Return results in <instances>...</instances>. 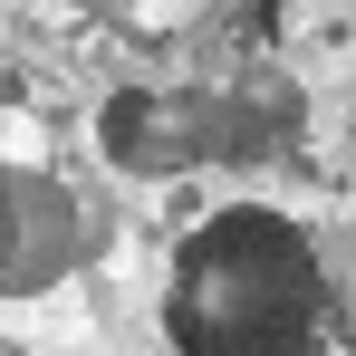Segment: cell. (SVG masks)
Instances as JSON below:
<instances>
[{"label": "cell", "instance_id": "3957f363", "mask_svg": "<svg viewBox=\"0 0 356 356\" xmlns=\"http://www.w3.org/2000/svg\"><path fill=\"white\" fill-rule=\"evenodd\" d=\"M202 125H212L202 87H125L106 106V125H97V145L116 154L125 174H193V164H212Z\"/></svg>", "mask_w": 356, "mask_h": 356}, {"label": "cell", "instance_id": "7a4b0ae2", "mask_svg": "<svg viewBox=\"0 0 356 356\" xmlns=\"http://www.w3.org/2000/svg\"><path fill=\"white\" fill-rule=\"evenodd\" d=\"M97 202L58 174H29V164H10V260H0V298H39L58 289L67 270H87L97 260Z\"/></svg>", "mask_w": 356, "mask_h": 356}, {"label": "cell", "instance_id": "5b68a950", "mask_svg": "<svg viewBox=\"0 0 356 356\" xmlns=\"http://www.w3.org/2000/svg\"><path fill=\"white\" fill-rule=\"evenodd\" d=\"M0 260H10V164H0Z\"/></svg>", "mask_w": 356, "mask_h": 356}, {"label": "cell", "instance_id": "277c9868", "mask_svg": "<svg viewBox=\"0 0 356 356\" xmlns=\"http://www.w3.org/2000/svg\"><path fill=\"white\" fill-rule=\"evenodd\" d=\"M289 125H298V97H289V87H270V77H241V87H222V97H212L202 154H212V164H260V154H270Z\"/></svg>", "mask_w": 356, "mask_h": 356}, {"label": "cell", "instance_id": "6da1fadb", "mask_svg": "<svg viewBox=\"0 0 356 356\" xmlns=\"http://www.w3.org/2000/svg\"><path fill=\"white\" fill-rule=\"evenodd\" d=\"M327 327H337V289L289 212L232 202L183 232L164 280V337L183 356H298Z\"/></svg>", "mask_w": 356, "mask_h": 356}]
</instances>
